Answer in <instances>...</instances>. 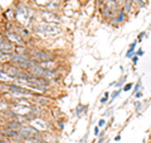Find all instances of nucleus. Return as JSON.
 Instances as JSON below:
<instances>
[{"mask_svg":"<svg viewBox=\"0 0 151 143\" xmlns=\"http://www.w3.org/2000/svg\"><path fill=\"white\" fill-rule=\"evenodd\" d=\"M87 110V107H84V105H78L77 109H76V114H77L78 117H81L83 113H86Z\"/></svg>","mask_w":151,"mask_h":143,"instance_id":"nucleus-10","label":"nucleus"},{"mask_svg":"<svg viewBox=\"0 0 151 143\" xmlns=\"http://www.w3.org/2000/svg\"><path fill=\"white\" fill-rule=\"evenodd\" d=\"M40 66L45 70H50V71H55L58 69L59 63L55 60H50V61H45V62H40Z\"/></svg>","mask_w":151,"mask_h":143,"instance_id":"nucleus-8","label":"nucleus"},{"mask_svg":"<svg viewBox=\"0 0 151 143\" xmlns=\"http://www.w3.org/2000/svg\"><path fill=\"white\" fill-rule=\"evenodd\" d=\"M131 89H132V84H127V85H125V86H124L125 91H130Z\"/></svg>","mask_w":151,"mask_h":143,"instance_id":"nucleus-20","label":"nucleus"},{"mask_svg":"<svg viewBox=\"0 0 151 143\" xmlns=\"http://www.w3.org/2000/svg\"><path fill=\"white\" fill-rule=\"evenodd\" d=\"M1 34H4V37H5L8 41H10L15 46H25V43H27L24 38L14 31H4V33H1Z\"/></svg>","mask_w":151,"mask_h":143,"instance_id":"nucleus-3","label":"nucleus"},{"mask_svg":"<svg viewBox=\"0 0 151 143\" xmlns=\"http://www.w3.org/2000/svg\"><path fill=\"white\" fill-rule=\"evenodd\" d=\"M32 32L40 36L42 38H54L62 36V28L55 23H45V22H33Z\"/></svg>","mask_w":151,"mask_h":143,"instance_id":"nucleus-1","label":"nucleus"},{"mask_svg":"<svg viewBox=\"0 0 151 143\" xmlns=\"http://www.w3.org/2000/svg\"><path fill=\"white\" fill-rule=\"evenodd\" d=\"M121 139V137L120 136H117V137H115V141H120Z\"/></svg>","mask_w":151,"mask_h":143,"instance_id":"nucleus-25","label":"nucleus"},{"mask_svg":"<svg viewBox=\"0 0 151 143\" xmlns=\"http://www.w3.org/2000/svg\"><path fill=\"white\" fill-rule=\"evenodd\" d=\"M141 96H142V93H140V91H137V93H135V98H141Z\"/></svg>","mask_w":151,"mask_h":143,"instance_id":"nucleus-23","label":"nucleus"},{"mask_svg":"<svg viewBox=\"0 0 151 143\" xmlns=\"http://www.w3.org/2000/svg\"><path fill=\"white\" fill-rule=\"evenodd\" d=\"M93 132H94V136H98V134H100V133H98V132H100V131H98V127H94Z\"/></svg>","mask_w":151,"mask_h":143,"instance_id":"nucleus-24","label":"nucleus"},{"mask_svg":"<svg viewBox=\"0 0 151 143\" xmlns=\"http://www.w3.org/2000/svg\"><path fill=\"white\" fill-rule=\"evenodd\" d=\"M1 127H5V128H8V129L14 131V132H20L23 124H22L20 122L15 120V119H12V120H6L5 124L1 125Z\"/></svg>","mask_w":151,"mask_h":143,"instance_id":"nucleus-7","label":"nucleus"},{"mask_svg":"<svg viewBox=\"0 0 151 143\" xmlns=\"http://www.w3.org/2000/svg\"><path fill=\"white\" fill-rule=\"evenodd\" d=\"M139 62V56H134L132 57V63H134V66H136Z\"/></svg>","mask_w":151,"mask_h":143,"instance_id":"nucleus-17","label":"nucleus"},{"mask_svg":"<svg viewBox=\"0 0 151 143\" xmlns=\"http://www.w3.org/2000/svg\"><path fill=\"white\" fill-rule=\"evenodd\" d=\"M125 80H126V77H125V76H122V77L119 80V82H117V88H121L122 85L125 84Z\"/></svg>","mask_w":151,"mask_h":143,"instance_id":"nucleus-15","label":"nucleus"},{"mask_svg":"<svg viewBox=\"0 0 151 143\" xmlns=\"http://www.w3.org/2000/svg\"><path fill=\"white\" fill-rule=\"evenodd\" d=\"M54 125L58 128L59 131H62L63 128H64V123H63V120H55V123H54Z\"/></svg>","mask_w":151,"mask_h":143,"instance_id":"nucleus-12","label":"nucleus"},{"mask_svg":"<svg viewBox=\"0 0 151 143\" xmlns=\"http://www.w3.org/2000/svg\"><path fill=\"white\" fill-rule=\"evenodd\" d=\"M120 95V90H116V91H113L112 93V96H111V100H113V99H116L117 96Z\"/></svg>","mask_w":151,"mask_h":143,"instance_id":"nucleus-16","label":"nucleus"},{"mask_svg":"<svg viewBox=\"0 0 151 143\" xmlns=\"http://www.w3.org/2000/svg\"><path fill=\"white\" fill-rule=\"evenodd\" d=\"M142 55H144V51L141 50V48L137 50V52H136V56H142Z\"/></svg>","mask_w":151,"mask_h":143,"instance_id":"nucleus-22","label":"nucleus"},{"mask_svg":"<svg viewBox=\"0 0 151 143\" xmlns=\"http://www.w3.org/2000/svg\"><path fill=\"white\" fill-rule=\"evenodd\" d=\"M19 133H20V134L24 137V139H27V138H32V137H38V136H40V134H42L39 131H37L35 128H34V127H32L30 124L23 125Z\"/></svg>","mask_w":151,"mask_h":143,"instance_id":"nucleus-5","label":"nucleus"},{"mask_svg":"<svg viewBox=\"0 0 151 143\" xmlns=\"http://www.w3.org/2000/svg\"><path fill=\"white\" fill-rule=\"evenodd\" d=\"M35 4H38V5H40V7H47L48 4L50 3V0H34Z\"/></svg>","mask_w":151,"mask_h":143,"instance_id":"nucleus-11","label":"nucleus"},{"mask_svg":"<svg viewBox=\"0 0 151 143\" xmlns=\"http://www.w3.org/2000/svg\"><path fill=\"white\" fill-rule=\"evenodd\" d=\"M126 57L127 58H132V57H134V51H127V53H126Z\"/></svg>","mask_w":151,"mask_h":143,"instance_id":"nucleus-18","label":"nucleus"},{"mask_svg":"<svg viewBox=\"0 0 151 143\" xmlns=\"http://www.w3.org/2000/svg\"><path fill=\"white\" fill-rule=\"evenodd\" d=\"M106 124V120L105 119H100V122H98V127H103Z\"/></svg>","mask_w":151,"mask_h":143,"instance_id":"nucleus-21","label":"nucleus"},{"mask_svg":"<svg viewBox=\"0 0 151 143\" xmlns=\"http://www.w3.org/2000/svg\"><path fill=\"white\" fill-rule=\"evenodd\" d=\"M29 124L32 127H34L35 129L39 131L40 133H43V132H53V129L55 128V125L52 124L48 119H45L44 117H34L29 122Z\"/></svg>","mask_w":151,"mask_h":143,"instance_id":"nucleus-2","label":"nucleus"},{"mask_svg":"<svg viewBox=\"0 0 151 143\" xmlns=\"http://www.w3.org/2000/svg\"><path fill=\"white\" fill-rule=\"evenodd\" d=\"M135 109H136V113H139L141 109H142V103H141V101H136L135 103Z\"/></svg>","mask_w":151,"mask_h":143,"instance_id":"nucleus-13","label":"nucleus"},{"mask_svg":"<svg viewBox=\"0 0 151 143\" xmlns=\"http://www.w3.org/2000/svg\"><path fill=\"white\" fill-rule=\"evenodd\" d=\"M0 47H1V53H9L12 55L15 51V45H13L10 41H8L4 34H1V42H0Z\"/></svg>","mask_w":151,"mask_h":143,"instance_id":"nucleus-6","label":"nucleus"},{"mask_svg":"<svg viewBox=\"0 0 151 143\" xmlns=\"http://www.w3.org/2000/svg\"><path fill=\"white\" fill-rule=\"evenodd\" d=\"M108 96H110V93H105V95H103V98L101 99V104H105V103H107V100H108Z\"/></svg>","mask_w":151,"mask_h":143,"instance_id":"nucleus-14","label":"nucleus"},{"mask_svg":"<svg viewBox=\"0 0 151 143\" xmlns=\"http://www.w3.org/2000/svg\"><path fill=\"white\" fill-rule=\"evenodd\" d=\"M15 53H29V50L25 46H15Z\"/></svg>","mask_w":151,"mask_h":143,"instance_id":"nucleus-9","label":"nucleus"},{"mask_svg":"<svg viewBox=\"0 0 151 143\" xmlns=\"http://www.w3.org/2000/svg\"><path fill=\"white\" fill-rule=\"evenodd\" d=\"M32 100H33V104L39 107H44V108L52 105V103H53V100L48 96H45V94H34Z\"/></svg>","mask_w":151,"mask_h":143,"instance_id":"nucleus-4","label":"nucleus"},{"mask_svg":"<svg viewBox=\"0 0 151 143\" xmlns=\"http://www.w3.org/2000/svg\"><path fill=\"white\" fill-rule=\"evenodd\" d=\"M145 34H146V32H141L140 34H139V37H137V41H139V42L142 41V38L145 37Z\"/></svg>","mask_w":151,"mask_h":143,"instance_id":"nucleus-19","label":"nucleus"}]
</instances>
